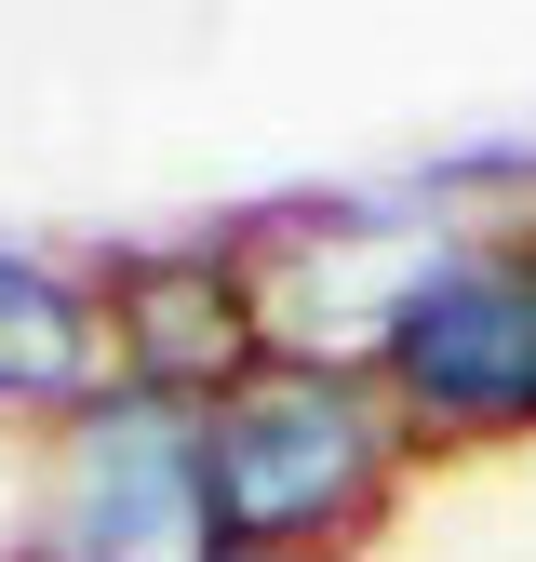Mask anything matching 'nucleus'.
Returning <instances> with one entry per match:
<instances>
[{"mask_svg": "<svg viewBox=\"0 0 536 562\" xmlns=\"http://www.w3.org/2000/svg\"><path fill=\"white\" fill-rule=\"evenodd\" d=\"M376 402L349 362H255L215 415H201V482H215V549L268 562L376 496Z\"/></svg>", "mask_w": 536, "mask_h": 562, "instance_id": "f257e3e1", "label": "nucleus"}, {"mask_svg": "<svg viewBox=\"0 0 536 562\" xmlns=\"http://www.w3.org/2000/svg\"><path fill=\"white\" fill-rule=\"evenodd\" d=\"M376 375L402 389L416 429H456V442L536 429V241L429 255L376 335Z\"/></svg>", "mask_w": 536, "mask_h": 562, "instance_id": "f03ea898", "label": "nucleus"}, {"mask_svg": "<svg viewBox=\"0 0 536 562\" xmlns=\"http://www.w3.org/2000/svg\"><path fill=\"white\" fill-rule=\"evenodd\" d=\"M54 562H228L215 549V482H201V415L161 389H108L81 415Z\"/></svg>", "mask_w": 536, "mask_h": 562, "instance_id": "7ed1b4c3", "label": "nucleus"}, {"mask_svg": "<svg viewBox=\"0 0 536 562\" xmlns=\"http://www.w3.org/2000/svg\"><path fill=\"white\" fill-rule=\"evenodd\" d=\"M201 375H255V295H242V268L215 255H188V268H148L134 281V389H201Z\"/></svg>", "mask_w": 536, "mask_h": 562, "instance_id": "20e7f679", "label": "nucleus"}, {"mask_svg": "<svg viewBox=\"0 0 536 562\" xmlns=\"http://www.w3.org/2000/svg\"><path fill=\"white\" fill-rule=\"evenodd\" d=\"M81 389H94V308L0 255V402H81Z\"/></svg>", "mask_w": 536, "mask_h": 562, "instance_id": "39448f33", "label": "nucleus"}]
</instances>
